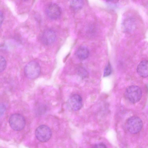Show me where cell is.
I'll list each match as a JSON object with an SVG mask.
<instances>
[{
    "instance_id": "3",
    "label": "cell",
    "mask_w": 148,
    "mask_h": 148,
    "mask_svg": "<svg viewBox=\"0 0 148 148\" xmlns=\"http://www.w3.org/2000/svg\"><path fill=\"white\" fill-rule=\"evenodd\" d=\"M125 126L130 133L136 134L141 130L143 126V123L139 118L133 116L127 119L126 122Z\"/></svg>"
},
{
    "instance_id": "11",
    "label": "cell",
    "mask_w": 148,
    "mask_h": 148,
    "mask_svg": "<svg viewBox=\"0 0 148 148\" xmlns=\"http://www.w3.org/2000/svg\"><path fill=\"white\" fill-rule=\"evenodd\" d=\"M83 5V1L80 0L72 1L70 3L71 8L75 10H79L81 9Z\"/></svg>"
},
{
    "instance_id": "14",
    "label": "cell",
    "mask_w": 148,
    "mask_h": 148,
    "mask_svg": "<svg viewBox=\"0 0 148 148\" xmlns=\"http://www.w3.org/2000/svg\"><path fill=\"white\" fill-rule=\"evenodd\" d=\"M0 116L1 117L4 114L5 112L6 107L5 105L3 103H0Z\"/></svg>"
},
{
    "instance_id": "5",
    "label": "cell",
    "mask_w": 148,
    "mask_h": 148,
    "mask_svg": "<svg viewBox=\"0 0 148 148\" xmlns=\"http://www.w3.org/2000/svg\"><path fill=\"white\" fill-rule=\"evenodd\" d=\"M35 135L36 138L40 141L45 142L50 138L52 135L51 129L47 125H41L36 129Z\"/></svg>"
},
{
    "instance_id": "7",
    "label": "cell",
    "mask_w": 148,
    "mask_h": 148,
    "mask_svg": "<svg viewBox=\"0 0 148 148\" xmlns=\"http://www.w3.org/2000/svg\"><path fill=\"white\" fill-rule=\"evenodd\" d=\"M46 13L50 18L56 20L60 16L62 10L60 7L57 4L52 3L49 4L47 7Z\"/></svg>"
},
{
    "instance_id": "13",
    "label": "cell",
    "mask_w": 148,
    "mask_h": 148,
    "mask_svg": "<svg viewBox=\"0 0 148 148\" xmlns=\"http://www.w3.org/2000/svg\"><path fill=\"white\" fill-rule=\"evenodd\" d=\"M0 59V71L1 73L5 70L6 66V63L5 59L3 56H1Z\"/></svg>"
},
{
    "instance_id": "9",
    "label": "cell",
    "mask_w": 148,
    "mask_h": 148,
    "mask_svg": "<svg viewBox=\"0 0 148 148\" xmlns=\"http://www.w3.org/2000/svg\"><path fill=\"white\" fill-rule=\"evenodd\" d=\"M138 74L143 77H148V60H143L141 61L137 68Z\"/></svg>"
},
{
    "instance_id": "4",
    "label": "cell",
    "mask_w": 148,
    "mask_h": 148,
    "mask_svg": "<svg viewBox=\"0 0 148 148\" xmlns=\"http://www.w3.org/2000/svg\"><path fill=\"white\" fill-rule=\"evenodd\" d=\"M9 123L14 130L20 131L23 129L25 125V121L24 117L19 114L11 115L9 119Z\"/></svg>"
},
{
    "instance_id": "6",
    "label": "cell",
    "mask_w": 148,
    "mask_h": 148,
    "mask_svg": "<svg viewBox=\"0 0 148 148\" xmlns=\"http://www.w3.org/2000/svg\"><path fill=\"white\" fill-rule=\"evenodd\" d=\"M67 103L68 107L71 110L77 111L81 108L82 105V99L79 95L74 94L69 98Z\"/></svg>"
},
{
    "instance_id": "12",
    "label": "cell",
    "mask_w": 148,
    "mask_h": 148,
    "mask_svg": "<svg viewBox=\"0 0 148 148\" xmlns=\"http://www.w3.org/2000/svg\"><path fill=\"white\" fill-rule=\"evenodd\" d=\"M112 67L110 64L108 63L106 66L104 70L103 76L106 77L110 75L112 73Z\"/></svg>"
},
{
    "instance_id": "2",
    "label": "cell",
    "mask_w": 148,
    "mask_h": 148,
    "mask_svg": "<svg viewBox=\"0 0 148 148\" xmlns=\"http://www.w3.org/2000/svg\"><path fill=\"white\" fill-rule=\"evenodd\" d=\"M24 71L26 77L29 79H34L39 75L41 71L40 65L37 62L32 61L25 66Z\"/></svg>"
},
{
    "instance_id": "15",
    "label": "cell",
    "mask_w": 148,
    "mask_h": 148,
    "mask_svg": "<svg viewBox=\"0 0 148 148\" xmlns=\"http://www.w3.org/2000/svg\"><path fill=\"white\" fill-rule=\"evenodd\" d=\"M92 148H107V147L104 144L100 143L95 144Z\"/></svg>"
},
{
    "instance_id": "16",
    "label": "cell",
    "mask_w": 148,
    "mask_h": 148,
    "mask_svg": "<svg viewBox=\"0 0 148 148\" xmlns=\"http://www.w3.org/2000/svg\"><path fill=\"white\" fill-rule=\"evenodd\" d=\"M0 26H1L2 23H3V21L4 20V16L3 13L1 11L0 12Z\"/></svg>"
},
{
    "instance_id": "8",
    "label": "cell",
    "mask_w": 148,
    "mask_h": 148,
    "mask_svg": "<svg viewBox=\"0 0 148 148\" xmlns=\"http://www.w3.org/2000/svg\"><path fill=\"white\" fill-rule=\"evenodd\" d=\"M56 36L55 32L51 29H47L44 31L41 36L42 42L45 45L53 44L56 39Z\"/></svg>"
},
{
    "instance_id": "10",
    "label": "cell",
    "mask_w": 148,
    "mask_h": 148,
    "mask_svg": "<svg viewBox=\"0 0 148 148\" xmlns=\"http://www.w3.org/2000/svg\"><path fill=\"white\" fill-rule=\"evenodd\" d=\"M75 54L79 59L83 60L88 58L89 54V51L88 49L86 47L80 46L76 50Z\"/></svg>"
},
{
    "instance_id": "1",
    "label": "cell",
    "mask_w": 148,
    "mask_h": 148,
    "mask_svg": "<svg viewBox=\"0 0 148 148\" xmlns=\"http://www.w3.org/2000/svg\"><path fill=\"white\" fill-rule=\"evenodd\" d=\"M124 94L125 98L129 101L135 103L140 99L142 92L141 89L138 86L132 85L126 89Z\"/></svg>"
}]
</instances>
